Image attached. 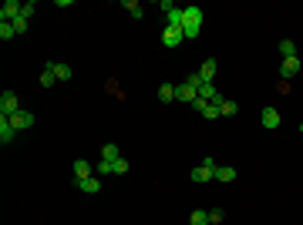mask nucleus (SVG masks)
Listing matches in <instances>:
<instances>
[{
  "mask_svg": "<svg viewBox=\"0 0 303 225\" xmlns=\"http://www.w3.org/2000/svg\"><path fill=\"white\" fill-rule=\"evenodd\" d=\"M98 175H114V165H112V161H98Z\"/></svg>",
  "mask_w": 303,
  "mask_h": 225,
  "instance_id": "393cba45",
  "label": "nucleus"
},
{
  "mask_svg": "<svg viewBox=\"0 0 303 225\" xmlns=\"http://www.w3.org/2000/svg\"><path fill=\"white\" fill-rule=\"evenodd\" d=\"M182 40H186L182 27H169V24H165V31H162V44H165V47H179Z\"/></svg>",
  "mask_w": 303,
  "mask_h": 225,
  "instance_id": "7ed1b4c3",
  "label": "nucleus"
},
{
  "mask_svg": "<svg viewBox=\"0 0 303 225\" xmlns=\"http://www.w3.org/2000/svg\"><path fill=\"white\" fill-rule=\"evenodd\" d=\"M77 188H81L84 195H98V192H101V182H98L95 175H91V178H77Z\"/></svg>",
  "mask_w": 303,
  "mask_h": 225,
  "instance_id": "9d476101",
  "label": "nucleus"
},
{
  "mask_svg": "<svg viewBox=\"0 0 303 225\" xmlns=\"http://www.w3.org/2000/svg\"><path fill=\"white\" fill-rule=\"evenodd\" d=\"M300 134H303V121H300Z\"/></svg>",
  "mask_w": 303,
  "mask_h": 225,
  "instance_id": "c756f323",
  "label": "nucleus"
},
{
  "mask_svg": "<svg viewBox=\"0 0 303 225\" xmlns=\"http://www.w3.org/2000/svg\"><path fill=\"white\" fill-rule=\"evenodd\" d=\"M199 31H202V10L199 7H182V34L199 37Z\"/></svg>",
  "mask_w": 303,
  "mask_h": 225,
  "instance_id": "f257e3e1",
  "label": "nucleus"
},
{
  "mask_svg": "<svg viewBox=\"0 0 303 225\" xmlns=\"http://www.w3.org/2000/svg\"><path fill=\"white\" fill-rule=\"evenodd\" d=\"M223 222V208H209V225H219Z\"/></svg>",
  "mask_w": 303,
  "mask_h": 225,
  "instance_id": "a878e982",
  "label": "nucleus"
},
{
  "mask_svg": "<svg viewBox=\"0 0 303 225\" xmlns=\"http://www.w3.org/2000/svg\"><path fill=\"white\" fill-rule=\"evenodd\" d=\"M212 104L219 108V114H226V118H232V114L239 111V104H236V101H229V97H223V94H219V97H216Z\"/></svg>",
  "mask_w": 303,
  "mask_h": 225,
  "instance_id": "6e6552de",
  "label": "nucleus"
},
{
  "mask_svg": "<svg viewBox=\"0 0 303 225\" xmlns=\"http://www.w3.org/2000/svg\"><path fill=\"white\" fill-rule=\"evenodd\" d=\"M91 165H88V161H84V158H77L75 161V178H91Z\"/></svg>",
  "mask_w": 303,
  "mask_h": 225,
  "instance_id": "4468645a",
  "label": "nucleus"
},
{
  "mask_svg": "<svg viewBox=\"0 0 303 225\" xmlns=\"http://www.w3.org/2000/svg\"><path fill=\"white\" fill-rule=\"evenodd\" d=\"M280 54L283 57H297V40H290V37L280 40Z\"/></svg>",
  "mask_w": 303,
  "mask_h": 225,
  "instance_id": "6ab92c4d",
  "label": "nucleus"
},
{
  "mask_svg": "<svg viewBox=\"0 0 303 225\" xmlns=\"http://www.w3.org/2000/svg\"><path fill=\"white\" fill-rule=\"evenodd\" d=\"M260 121H263V128L273 131V128H280V111H276V108H263V111H260Z\"/></svg>",
  "mask_w": 303,
  "mask_h": 225,
  "instance_id": "0eeeda50",
  "label": "nucleus"
},
{
  "mask_svg": "<svg viewBox=\"0 0 303 225\" xmlns=\"http://www.w3.org/2000/svg\"><path fill=\"white\" fill-rule=\"evenodd\" d=\"M189 225H209V212H202V208H195L189 215Z\"/></svg>",
  "mask_w": 303,
  "mask_h": 225,
  "instance_id": "aec40b11",
  "label": "nucleus"
},
{
  "mask_svg": "<svg viewBox=\"0 0 303 225\" xmlns=\"http://www.w3.org/2000/svg\"><path fill=\"white\" fill-rule=\"evenodd\" d=\"M0 37H3V40L17 37V31H14V24H0Z\"/></svg>",
  "mask_w": 303,
  "mask_h": 225,
  "instance_id": "5701e85b",
  "label": "nucleus"
},
{
  "mask_svg": "<svg viewBox=\"0 0 303 225\" xmlns=\"http://www.w3.org/2000/svg\"><path fill=\"white\" fill-rule=\"evenodd\" d=\"M175 101H186V104H195V101H199V91H195L192 84H186V81H182V84H175Z\"/></svg>",
  "mask_w": 303,
  "mask_h": 225,
  "instance_id": "20e7f679",
  "label": "nucleus"
},
{
  "mask_svg": "<svg viewBox=\"0 0 303 225\" xmlns=\"http://www.w3.org/2000/svg\"><path fill=\"white\" fill-rule=\"evenodd\" d=\"M216 64H219L216 57H209V61H202V67H199V74H202V81H212V77H216Z\"/></svg>",
  "mask_w": 303,
  "mask_h": 225,
  "instance_id": "ddd939ff",
  "label": "nucleus"
},
{
  "mask_svg": "<svg viewBox=\"0 0 303 225\" xmlns=\"http://www.w3.org/2000/svg\"><path fill=\"white\" fill-rule=\"evenodd\" d=\"M34 10H38V3H34V0H27V3H24V14H20V17H34Z\"/></svg>",
  "mask_w": 303,
  "mask_h": 225,
  "instance_id": "cd10ccee",
  "label": "nucleus"
},
{
  "mask_svg": "<svg viewBox=\"0 0 303 225\" xmlns=\"http://www.w3.org/2000/svg\"><path fill=\"white\" fill-rule=\"evenodd\" d=\"M212 178H216V171L206 168V165H199V168L192 171V182H195V185H202V182H212Z\"/></svg>",
  "mask_w": 303,
  "mask_h": 225,
  "instance_id": "f8f14e48",
  "label": "nucleus"
},
{
  "mask_svg": "<svg viewBox=\"0 0 303 225\" xmlns=\"http://www.w3.org/2000/svg\"><path fill=\"white\" fill-rule=\"evenodd\" d=\"M158 101H162V104L175 101V84H162V88H158Z\"/></svg>",
  "mask_w": 303,
  "mask_h": 225,
  "instance_id": "dca6fc26",
  "label": "nucleus"
},
{
  "mask_svg": "<svg viewBox=\"0 0 303 225\" xmlns=\"http://www.w3.org/2000/svg\"><path fill=\"white\" fill-rule=\"evenodd\" d=\"M27 24H31L27 17H17L14 20V31H17V34H27Z\"/></svg>",
  "mask_w": 303,
  "mask_h": 225,
  "instance_id": "bb28decb",
  "label": "nucleus"
},
{
  "mask_svg": "<svg viewBox=\"0 0 303 225\" xmlns=\"http://www.w3.org/2000/svg\"><path fill=\"white\" fill-rule=\"evenodd\" d=\"M300 74V57H283V64H280V77L290 81V77Z\"/></svg>",
  "mask_w": 303,
  "mask_h": 225,
  "instance_id": "39448f33",
  "label": "nucleus"
},
{
  "mask_svg": "<svg viewBox=\"0 0 303 225\" xmlns=\"http://www.w3.org/2000/svg\"><path fill=\"white\" fill-rule=\"evenodd\" d=\"M232 178H236V168H229V165L216 168V182H232Z\"/></svg>",
  "mask_w": 303,
  "mask_h": 225,
  "instance_id": "a211bd4d",
  "label": "nucleus"
},
{
  "mask_svg": "<svg viewBox=\"0 0 303 225\" xmlns=\"http://www.w3.org/2000/svg\"><path fill=\"white\" fill-rule=\"evenodd\" d=\"M47 67L54 71V77H57V81H71V77H75V71H71V64H57V61H51Z\"/></svg>",
  "mask_w": 303,
  "mask_h": 225,
  "instance_id": "1a4fd4ad",
  "label": "nucleus"
},
{
  "mask_svg": "<svg viewBox=\"0 0 303 225\" xmlns=\"http://www.w3.org/2000/svg\"><path fill=\"white\" fill-rule=\"evenodd\" d=\"M125 10H128V14H132L135 20H142V14H145V10H142V3H138V0H125Z\"/></svg>",
  "mask_w": 303,
  "mask_h": 225,
  "instance_id": "412c9836",
  "label": "nucleus"
},
{
  "mask_svg": "<svg viewBox=\"0 0 303 225\" xmlns=\"http://www.w3.org/2000/svg\"><path fill=\"white\" fill-rule=\"evenodd\" d=\"M10 125H14L17 131H27V128L34 125V114H31V111H24V108H20V111L14 114V118H10Z\"/></svg>",
  "mask_w": 303,
  "mask_h": 225,
  "instance_id": "423d86ee",
  "label": "nucleus"
},
{
  "mask_svg": "<svg viewBox=\"0 0 303 225\" xmlns=\"http://www.w3.org/2000/svg\"><path fill=\"white\" fill-rule=\"evenodd\" d=\"M125 171H128V161H125V158H118V161H114V175H125Z\"/></svg>",
  "mask_w": 303,
  "mask_h": 225,
  "instance_id": "c85d7f7f",
  "label": "nucleus"
},
{
  "mask_svg": "<svg viewBox=\"0 0 303 225\" xmlns=\"http://www.w3.org/2000/svg\"><path fill=\"white\" fill-rule=\"evenodd\" d=\"M20 111V101L14 91H3L0 94V118H14V114Z\"/></svg>",
  "mask_w": 303,
  "mask_h": 225,
  "instance_id": "f03ea898",
  "label": "nucleus"
},
{
  "mask_svg": "<svg viewBox=\"0 0 303 225\" xmlns=\"http://www.w3.org/2000/svg\"><path fill=\"white\" fill-rule=\"evenodd\" d=\"M199 97H202V101H216V97H219V91H216V84H212V81H206V84L199 88Z\"/></svg>",
  "mask_w": 303,
  "mask_h": 225,
  "instance_id": "2eb2a0df",
  "label": "nucleus"
},
{
  "mask_svg": "<svg viewBox=\"0 0 303 225\" xmlns=\"http://www.w3.org/2000/svg\"><path fill=\"white\" fill-rule=\"evenodd\" d=\"M118 158H121V155H118V145H105V148H101V161H118Z\"/></svg>",
  "mask_w": 303,
  "mask_h": 225,
  "instance_id": "f3484780",
  "label": "nucleus"
},
{
  "mask_svg": "<svg viewBox=\"0 0 303 225\" xmlns=\"http://www.w3.org/2000/svg\"><path fill=\"white\" fill-rule=\"evenodd\" d=\"M14 134H17V128L10 125V118H0V141H3V145H10V141H14Z\"/></svg>",
  "mask_w": 303,
  "mask_h": 225,
  "instance_id": "9b49d317",
  "label": "nucleus"
},
{
  "mask_svg": "<svg viewBox=\"0 0 303 225\" xmlns=\"http://www.w3.org/2000/svg\"><path fill=\"white\" fill-rule=\"evenodd\" d=\"M51 84H57V77L51 67H44V74H40V88H51Z\"/></svg>",
  "mask_w": 303,
  "mask_h": 225,
  "instance_id": "4be33fe9",
  "label": "nucleus"
},
{
  "mask_svg": "<svg viewBox=\"0 0 303 225\" xmlns=\"http://www.w3.org/2000/svg\"><path fill=\"white\" fill-rule=\"evenodd\" d=\"M202 118H209V121H212V118H223V114H219V108H216V104L209 101V104H206V111H202Z\"/></svg>",
  "mask_w": 303,
  "mask_h": 225,
  "instance_id": "b1692460",
  "label": "nucleus"
}]
</instances>
